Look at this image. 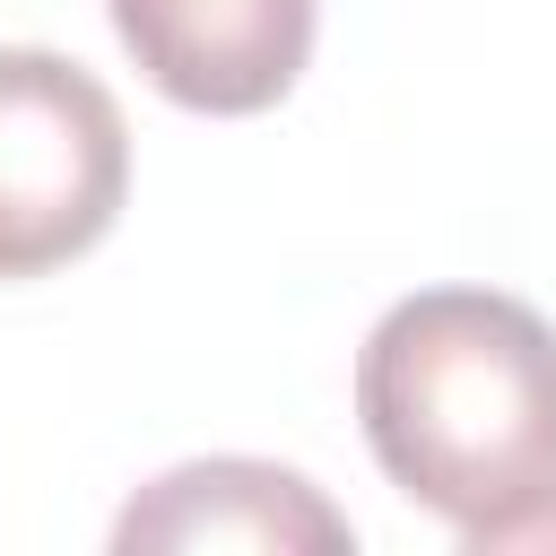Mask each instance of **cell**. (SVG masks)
Listing matches in <instances>:
<instances>
[{
    "mask_svg": "<svg viewBox=\"0 0 556 556\" xmlns=\"http://www.w3.org/2000/svg\"><path fill=\"white\" fill-rule=\"evenodd\" d=\"M122 52L191 113H269L313 61V0H104Z\"/></svg>",
    "mask_w": 556,
    "mask_h": 556,
    "instance_id": "3957f363",
    "label": "cell"
},
{
    "mask_svg": "<svg viewBox=\"0 0 556 556\" xmlns=\"http://www.w3.org/2000/svg\"><path fill=\"white\" fill-rule=\"evenodd\" d=\"M348 513L321 504L313 478L269 460H191L165 469L122 521L113 547H348Z\"/></svg>",
    "mask_w": 556,
    "mask_h": 556,
    "instance_id": "277c9868",
    "label": "cell"
},
{
    "mask_svg": "<svg viewBox=\"0 0 556 556\" xmlns=\"http://www.w3.org/2000/svg\"><path fill=\"white\" fill-rule=\"evenodd\" d=\"M130 191V130L96 70L17 43L0 52V278H43L104 243Z\"/></svg>",
    "mask_w": 556,
    "mask_h": 556,
    "instance_id": "7a4b0ae2",
    "label": "cell"
},
{
    "mask_svg": "<svg viewBox=\"0 0 556 556\" xmlns=\"http://www.w3.org/2000/svg\"><path fill=\"white\" fill-rule=\"evenodd\" d=\"M356 417L382 478L469 547H521L556 521V330L521 295H400L356 356Z\"/></svg>",
    "mask_w": 556,
    "mask_h": 556,
    "instance_id": "6da1fadb",
    "label": "cell"
}]
</instances>
